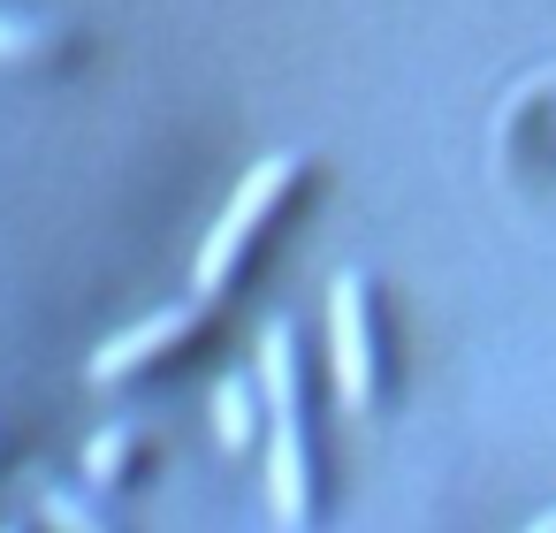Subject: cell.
<instances>
[{
	"instance_id": "obj_1",
	"label": "cell",
	"mask_w": 556,
	"mask_h": 533,
	"mask_svg": "<svg viewBox=\"0 0 556 533\" xmlns=\"http://www.w3.org/2000/svg\"><path fill=\"white\" fill-rule=\"evenodd\" d=\"M260 389H267V503L282 533H313L328 503V457H320V419H313V381H305V343L290 320L260 328Z\"/></svg>"
},
{
	"instance_id": "obj_7",
	"label": "cell",
	"mask_w": 556,
	"mask_h": 533,
	"mask_svg": "<svg viewBox=\"0 0 556 533\" xmlns=\"http://www.w3.org/2000/svg\"><path fill=\"white\" fill-rule=\"evenodd\" d=\"M62 24H31V16H0V62H54Z\"/></svg>"
},
{
	"instance_id": "obj_8",
	"label": "cell",
	"mask_w": 556,
	"mask_h": 533,
	"mask_svg": "<svg viewBox=\"0 0 556 533\" xmlns=\"http://www.w3.org/2000/svg\"><path fill=\"white\" fill-rule=\"evenodd\" d=\"M526 533H556V510H548V518H541V525H526Z\"/></svg>"
},
{
	"instance_id": "obj_9",
	"label": "cell",
	"mask_w": 556,
	"mask_h": 533,
	"mask_svg": "<svg viewBox=\"0 0 556 533\" xmlns=\"http://www.w3.org/2000/svg\"><path fill=\"white\" fill-rule=\"evenodd\" d=\"M0 533H31V525H0Z\"/></svg>"
},
{
	"instance_id": "obj_3",
	"label": "cell",
	"mask_w": 556,
	"mask_h": 533,
	"mask_svg": "<svg viewBox=\"0 0 556 533\" xmlns=\"http://www.w3.org/2000/svg\"><path fill=\"white\" fill-rule=\"evenodd\" d=\"M328 381H336L343 411H358V419L389 411V396L404 381V343H396V320H389V290L358 267L328 282Z\"/></svg>"
},
{
	"instance_id": "obj_2",
	"label": "cell",
	"mask_w": 556,
	"mask_h": 533,
	"mask_svg": "<svg viewBox=\"0 0 556 533\" xmlns=\"http://www.w3.org/2000/svg\"><path fill=\"white\" fill-rule=\"evenodd\" d=\"M305 191H313V153H267V161L229 191V206L214 214V229L199 237V259H191L199 297H214V305L237 297V290L252 282V267L267 259V244L298 221Z\"/></svg>"
},
{
	"instance_id": "obj_5",
	"label": "cell",
	"mask_w": 556,
	"mask_h": 533,
	"mask_svg": "<svg viewBox=\"0 0 556 533\" xmlns=\"http://www.w3.org/2000/svg\"><path fill=\"white\" fill-rule=\"evenodd\" d=\"M153 472V434L146 427H100L92 442H85V480L100 487V495H123V487H138Z\"/></svg>"
},
{
	"instance_id": "obj_4",
	"label": "cell",
	"mask_w": 556,
	"mask_h": 533,
	"mask_svg": "<svg viewBox=\"0 0 556 533\" xmlns=\"http://www.w3.org/2000/svg\"><path fill=\"white\" fill-rule=\"evenodd\" d=\"M206 305H214V297H199V305H161V313H146L138 328L108 335V343H100V351L85 358L92 389L153 381V373H168V366L199 358V351H206V335H214V313H206Z\"/></svg>"
},
{
	"instance_id": "obj_6",
	"label": "cell",
	"mask_w": 556,
	"mask_h": 533,
	"mask_svg": "<svg viewBox=\"0 0 556 533\" xmlns=\"http://www.w3.org/2000/svg\"><path fill=\"white\" fill-rule=\"evenodd\" d=\"M260 434H267V389H260V373H222L214 381V442L244 449Z\"/></svg>"
}]
</instances>
